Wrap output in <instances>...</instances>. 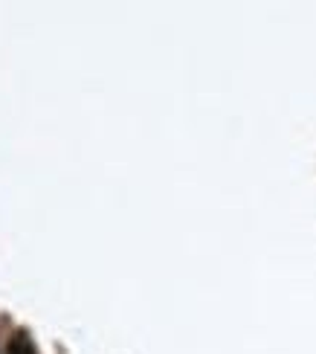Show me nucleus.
<instances>
[{
    "label": "nucleus",
    "mask_w": 316,
    "mask_h": 354,
    "mask_svg": "<svg viewBox=\"0 0 316 354\" xmlns=\"http://www.w3.org/2000/svg\"><path fill=\"white\" fill-rule=\"evenodd\" d=\"M6 351L9 354H35L32 346H29V340H26V334H15L9 340V346H6Z\"/></svg>",
    "instance_id": "1"
}]
</instances>
